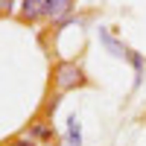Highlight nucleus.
Returning a JSON list of instances; mask_svg holds the SVG:
<instances>
[{
  "mask_svg": "<svg viewBox=\"0 0 146 146\" xmlns=\"http://www.w3.org/2000/svg\"><path fill=\"white\" fill-rule=\"evenodd\" d=\"M23 135H27L29 140H35L38 146H41V143H47V146H53V143H56V129L47 123V120H35V123H29Z\"/></svg>",
  "mask_w": 146,
  "mask_h": 146,
  "instance_id": "obj_2",
  "label": "nucleus"
},
{
  "mask_svg": "<svg viewBox=\"0 0 146 146\" xmlns=\"http://www.w3.org/2000/svg\"><path fill=\"white\" fill-rule=\"evenodd\" d=\"M53 85L58 94H67V91H76V88H85L88 85V76L79 62H58L53 67Z\"/></svg>",
  "mask_w": 146,
  "mask_h": 146,
  "instance_id": "obj_1",
  "label": "nucleus"
},
{
  "mask_svg": "<svg viewBox=\"0 0 146 146\" xmlns=\"http://www.w3.org/2000/svg\"><path fill=\"white\" fill-rule=\"evenodd\" d=\"M129 62H131V67H135V88H137L140 79H143V56L131 50V53H129Z\"/></svg>",
  "mask_w": 146,
  "mask_h": 146,
  "instance_id": "obj_7",
  "label": "nucleus"
},
{
  "mask_svg": "<svg viewBox=\"0 0 146 146\" xmlns=\"http://www.w3.org/2000/svg\"><path fill=\"white\" fill-rule=\"evenodd\" d=\"M64 146H82V123L76 114L64 120Z\"/></svg>",
  "mask_w": 146,
  "mask_h": 146,
  "instance_id": "obj_5",
  "label": "nucleus"
},
{
  "mask_svg": "<svg viewBox=\"0 0 146 146\" xmlns=\"http://www.w3.org/2000/svg\"><path fill=\"white\" fill-rule=\"evenodd\" d=\"M6 146H38V143H35V140H29L27 135H21V137H15V140H9Z\"/></svg>",
  "mask_w": 146,
  "mask_h": 146,
  "instance_id": "obj_8",
  "label": "nucleus"
},
{
  "mask_svg": "<svg viewBox=\"0 0 146 146\" xmlns=\"http://www.w3.org/2000/svg\"><path fill=\"white\" fill-rule=\"evenodd\" d=\"M100 41L108 47V53H111V56H117V58H129V53H131L129 47H126L123 41H120L114 32H108L105 27H100Z\"/></svg>",
  "mask_w": 146,
  "mask_h": 146,
  "instance_id": "obj_4",
  "label": "nucleus"
},
{
  "mask_svg": "<svg viewBox=\"0 0 146 146\" xmlns=\"http://www.w3.org/2000/svg\"><path fill=\"white\" fill-rule=\"evenodd\" d=\"M21 15L27 21H35L44 15V0H21Z\"/></svg>",
  "mask_w": 146,
  "mask_h": 146,
  "instance_id": "obj_6",
  "label": "nucleus"
},
{
  "mask_svg": "<svg viewBox=\"0 0 146 146\" xmlns=\"http://www.w3.org/2000/svg\"><path fill=\"white\" fill-rule=\"evenodd\" d=\"M70 12H73V3H70V0H44V15H41V18H50V21H58V23H62Z\"/></svg>",
  "mask_w": 146,
  "mask_h": 146,
  "instance_id": "obj_3",
  "label": "nucleus"
}]
</instances>
